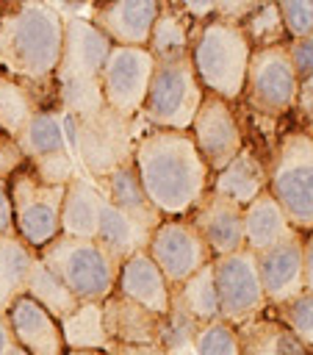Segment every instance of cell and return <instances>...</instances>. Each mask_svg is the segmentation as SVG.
<instances>
[{
  "label": "cell",
  "instance_id": "6da1fadb",
  "mask_svg": "<svg viewBox=\"0 0 313 355\" xmlns=\"http://www.w3.org/2000/svg\"><path fill=\"white\" fill-rule=\"evenodd\" d=\"M133 166L147 200L163 219L188 216L211 189V172L188 130L138 128Z\"/></svg>",
  "mask_w": 313,
  "mask_h": 355
},
{
  "label": "cell",
  "instance_id": "7a4b0ae2",
  "mask_svg": "<svg viewBox=\"0 0 313 355\" xmlns=\"http://www.w3.org/2000/svg\"><path fill=\"white\" fill-rule=\"evenodd\" d=\"M64 42V14L50 3L3 0L0 72L28 83H55Z\"/></svg>",
  "mask_w": 313,
  "mask_h": 355
},
{
  "label": "cell",
  "instance_id": "3957f363",
  "mask_svg": "<svg viewBox=\"0 0 313 355\" xmlns=\"http://www.w3.org/2000/svg\"><path fill=\"white\" fill-rule=\"evenodd\" d=\"M266 191L277 200L285 219L296 233L313 230V130L305 125H288L277 130V139L266 158Z\"/></svg>",
  "mask_w": 313,
  "mask_h": 355
},
{
  "label": "cell",
  "instance_id": "277c9868",
  "mask_svg": "<svg viewBox=\"0 0 313 355\" xmlns=\"http://www.w3.org/2000/svg\"><path fill=\"white\" fill-rule=\"evenodd\" d=\"M249 55H252V47L241 25L219 17H211L197 28L191 53H188L202 89L233 105L244 94Z\"/></svg>",
  "mask_w": 313,
  "mask_h": 355
},
{
  "label": "cell",
  "instance_id": "5b68a950",
  "mask_svg": "<svg viewBox=\"0 0 313 355\" xmlns=\"http://www.w3.org/2000/svg\"><path fill=\"white\" fill-rule=\"evenodd\" d=\"M36 255L78 302H102L116 288L119 263L94 239H69L58 233Z\"/></svg>",
  "mask_w": 313,
  "mask_h": 355
},
{
  "label": "cell",
  "instance_id": "8992f818",
  "mask_svg": "<svg viewBox=\"0 0 313 355\" xmlns=\"http://www.w3.org/2000/svg\"><path fill=\"white\" fill-rule=\"evenodd\" d=\"M64 130L72 155L80 158L83 169L91 175V183L127 164L133 158V141L138 136L136 119H125L108 105L80 119L64 116Z\"/></svg>",
  "mask_w": 313,
  "mask_h": 355
},
{
  "label": "cell",
  "instance_id": "52a82bcc",
  "mask_svg": "<svg viewBox=\"0 0 313 355\" xmlns=\"http://www.w3.org/2000/svg\"><path fill=\"white\" fill-rule=\"evenodd\" d=\"M202 97L205 89L191 67V58L155 61L150 89L136 116V125L161 128V130H188Z\"/></svg>",
  "mask_w": 313,
  "mask_h": 355
},
{
  "label": "cell",
  "instance_id": "ba28073f",
  "mask_svg": "<svg viewBox=\"0 0 313 355\" xmlns=\"http://www.w3.org/2000/svg\"><path fill=\"white\" fill-rule=\"evenodd\" d=\"M238 103L241 105L247 103L258 119H269L271 125L288 119L296 111L299 80L288 58V44L252 50L247 80H244V94Z\"/></svg>",
  "mask_w": 313,
  "mask_h": 355
},
{
  "label": "cell",
  "instance_id": "9c48e42d",
  "mask_svg": "<svg viewBox=\"0 0 313 355\" xmlns=\"http://www.w3.org/2000/svg\"><path fill=\"white\" fill-rule=\"evenodd\" d=\"M8 197L14 208V230L30 250L39 252L61 233L64 186H47L25 166L8 180Z\"/></svg>",
  "mask_w": 313,
  "mask_h": 355
},
{
  "label": "cell",
  "instance_id": "30bf717a",
  "mask_svg": "<svg viewBox=\"0 0 313 355\" xmlns=\"http://www.w3.org/2000/svg\"><path fill=\"white\" fill-rule=\"evenodd\" d=\"M17 144L25 153L28 169L47 186H66L78 175L61 111H36L17 133Z\"/></svg>",
  "mask_w": 313,
  "mask_h": 355
},
{
  "label": "cell",
  "instance_id": "8fae6325",
  "mask_svg": "<svg viewBox=\"0 0 313 355\" xmlns=\"http://www.w3.org/2000/svg\"><path fill=\"white\" fill-rule=\"evenodd\" d=\"M188 136L211 175L224 169L247 144L244 122L238 119L235 105L216 94H208V92L194 114Z\"/></svg>",
  "mask_w": 313,
  "mask_h": 355
},
{
  "label": "cell",
  "instance_id": "7c38bea8",
  "mask_svg": "<svg viewBox=\"0 0 313 355\" xmlns=\"http://www.w3.org/2000/svg\"><path fill=\"white\" fill-rule=\"evenodd\" d=\"M213 286L219 300V319L233 327L269 308L260 288L258 263L249 250L213 258Z\"/></svg>",
  "mask_w": 313,
  "mask_h": 355
},
{
  "label": "cell",
  "instance_id": "4fadbf2b",
  "mask_svg": "<svg viewBox=\"0 0 313 355\" xmlns=\"http://www.w3.org/2000/svg\"><path fill=\"white\" fill-rule=\"evenodd\" d=\"M152 69L155 58L147 47H111L100 72V92L105 105L125 119H136L144 105Z\"/></svg>",
  "mask_w": 313,
  "mask_h": 355
},
{
  "label": "cell",
  "instance_id": "5bb4252c",
  "mask_svg": "<svg viewBox=\"0 0 313 355\" xmlns=\"http://www.w3.org/2000/svg\"><path fill=\"white\" fill-rule=\"evenodd\" d=\"M147 255L161 269L169 288L180 286L183 280H188L194 272H199L213 261L208 244L202 241V236L197 233L188 216L161 219V225L150 236Z\"/></svg>",
  "mask_w": 313,
  "mask_h": 355
},
{
  "label": "cell",
  "instance_id": "9a60e30c",
  "mask_svg": "<svg viewBox=\"0 0 313 355\" xmlns=\"http://www.w3.org/2000/svg\"><path fill=\"white\" fill-rule=\"evenodd\" d=\"M111 47L114 44L86 17H64V42L55 69V83L100 80Z\"/></svg>",
  "mask_w": 313,
  "mask_h": 355
},
{
  "label": "cell",
  "instance_id": "2e32d148",
  "mask_svg": "<svg viewBox=\"0 0 313 355\" xmlns=\"http://www.w3.org/2000/svg\"><path fill=\"white\" fill-rule=\"evenodd\" d=\"M260 288L269 308L285 305L305 291V266H302V233H291L283 241L255 255Z\"/></svg>",
  "mask_w": 313,
  "mask_h": 355
},
{
  "label": "cell",
  "instance_id": "e0dca14e",
  "mask_svg": "<svg viewBox=\"0 0 313 355\" xmlns=\"http://www.w3.org/2000/svg\"><path fill=\"white\" fill-rule=\"evenodd\" d=\"M155 17L158 0H108L91 3L86 11V19L114 47H147Z\"/></svg>",
  "mask_w": 313,
  "mask_h": 355
},
{
  "label": "cell",
  "instance_id": "ac0fdd59",
  "mask_svg": "<svg viewBox=\"0 0 313 355\" xmlns=\"http://www.w3.org/2000/svg\"><path fill=\"white\" fill-rule=\"evenodd\" d=\"M191 225L208 244L213 258L230 255L244 250V208L213 194L211 189L197 202V208L188 214Z\"/></svg>",
  "mask_w": 313,
  "mask_h": 355
},
{
  "label": "cell",
  "instance_id": "d6986e66",
  "mask_svg": "<svg viewBox=\"0 0 313 355\" xmlns=\"http://www.w3.org/2000/svg\"><path fill=\"white\" fill-rule=\"evenodd\" d=\"M6 322L14 344L28 355H66L61 324L30 297H17L6 311Z\"/></svg>",
  "mask_w": 313,
  "mask_h": 355
},
{
  "label": "cell",
  "instance_id": "ffe728a7",
  "mask_svg": "<svg viewBox=\"0 0 313 355\" xmlns=\"http://www.w3.org/2000/svg\"><path fill=\"white\" fill-rule=\"evenodd\" d=\"M36 111H61L55 83H28L0 72V133L17 139Z\"/></svg>",
  "mask_w": 313,
  "mask_h": 355
},
{
  "label": "cell",
  "instance_id": "44dd1931",
  "mask_svg": "<svg viewBox=\"0 0 313 355\" xmlns=\"http://www.w3.org/2000/svg\"><path fill=\"white\" fill-rule=\"evenodd\" d=\"M266 155H260V150L247 141L244 150L216 175H211V191L235 202V205H249L258 194L266 191Z\"/></svg>",
  "mask_w": 313,
  "mask_h": 355
},
{
  "label": "cell",
  "instance_id": "7402d4cb",
  "mask_svg": "<svg viewBox=\"0 0 313 355\" xmlns=\"http://www.w3.org/2000/svg\"><path fill=\"white\" fill-rule=\"evenodd\" d=\"M102 327L111 344H158L161 316L147 311L144 305L122 297L119 291L108 294L102 302Z\"/></svg>",
  "mask_w": 313,
  "mask_h": 355
},
{
  "label": "cell",
  "instance_id": "603a6c76",
  "mask_svg": "<svg viewBox=\"0 0 313 355\" xmlns=\"http://www.w3.org/2000/svg\"><path fill=\"white\" fill-rule=\"evenodd\" d=\"M122 297L144 305L147 311L163 316L169 311V283L161 275V269L152 263V258L147 255V250L125 258L119 263V275H116V288Z\"/></svg>",
  "mask_w": 313,
  "mask_h": 355
},
{
  "label": "cell",
  "instance_id": "cb8c5ba5",
  "mask_svg": "<svg viewBox=\"0 0 313 355\" xmlns=\"http://www.w3.org/2000/svg\"><path fill=\"white\" fill-rule=\"evenodd\" d=\"M197 28L199 25L186 14L183 3L158 0V17L152 22L150 42H147L150 55L155 61H180V58H188Z\"/></svg>",
  "mask_w": 313,
  "mask_h": 355
},
{
  "label": "cell",
  "instance_id": "d4e9b609",
  "mask_svg": "<svg viewBox=\"0 0 313 355\" xmlns=\"http://www.w3.org/2000/svg\"><path fill=\"white\" fill-rule=\"evenodd\" d=\"M235 341L241 355H310L305 344L269 308L235 324Z\"/></svg>",
  "mask_w": 313,
  "mask_h": 355
},
{
  "label": "cell",
  "instance_id": "484cf974",
  "mask_svg": "<svg viewBox=\"0 0 313 355\" xmlns=\"http://www.w3.org/2000/svg\"><path fill=\"white\" fill-rule=\"evenodd\" d=\"M94 186H97V191L102 194L105 202H111L114 208L125 211L127 216L144 222V225L152 227V230L161 225L163 216H161V214L155 211V205L147 200V194H144V189H141V180H138V175H136L133 158H130L127 164L116 166L114 172H108L105 178L94 180Z\"/></svg>",
  "mask_w": 313,
  "mask_h": 355
},
{
  "label": "cell",
  "instance_id": "4316f807",
  "mask_svg": "<svg viewBox=\"0 0 313 355\" xmlns=\"http://www.w3.org/2000/svg\"><path fill=\"white\" fill-rule=\"evenodd\" d=\"M150 236H152V227H147L144 222L127 216L125 211H119V208H114L111 202L102 200L94 241H97L116 263H122L125 258H130V255L147 250Z\"/></svg>",
  "mask_w": 313,
  "mask_h": 355
},
{
  "label": "cell",
  "instance_id": "83f0119b",
  "mask_svg": "<svg viewBox=\"0 0 313 355\" xmlns=\"http://www.w3.org/2000/svg\"><path fill=\"white\" fill-rule=\"evenodd\" d=\"M100 208H102V194L91 180L83 175H75L64 186V200H61V236L69 239H94L97 236V222H100Z\"/></svg>",
  "mask_w": 313,
  "mask_h": 355
},
{
  "label": "cell",
  "instance_id": "f1b7e54d",
  "mask_svg": "<svg viewBox=\"0 0 313 355\" xmlns=\"http://www.w3.org/2000/svg\"><path fill=\"white\" fill-rule=\"evenodd\" d=\"M291 233V222L269 191L258 194L249 205H244V250H249L252 255L269 250Z\"/></svg>",
  "mask_w": 313,
  "mask_h": 355
},
{
  "label": "cell",
  "instance_id": "f546056e",
  "mask_svg": "<svg viewBox=\"0 0 313 355\" xmlns=\"http://www.w3.org/2000/svg\"><path fill=\"white\" fill-rule=\"evenodd\" d=\"M169 302L180 308L186 316H191L197 324L219 319V300H216V286H213V261L194 272L188 280L175 286L169 291Z\"/></svg>",
  "mask_w": 313,
  "mask_h": 355
},
{
  "label": "cell",
  "instance_id": "4dcf8cb0",
  "mask_svg": "<svg viewBox=\"0 0 313 355\" xmlns=\"http://www.w3.org/2000/svg\"><path fill=\"white\" fill-rule=\"evenodd\" d=\"M36 261V250H30L19 236H0V313L25 294V283L30 266Z\"/></svg>",
  "mask_w": 313,
  "mask_h": 355
},
{
  "label": "cell",
  "instance_id": "1f68e13d",
  "mask_svg": "<svg viewBox=\"0 0 313 355\" xmlns=\"http://www.w3.org/2000/svg\"><path fill=\"white\" fill-rule=\"evenodd\" d=\"M61 336L66 349H102L108 352L111 341L102 327V308L100 302H78V308L64 316L61 322Z\"/></svg>",
  "mask_w": 313,
  "mask_h": 355
},
{
  "label": "cell",
  "instance_id": "d6a6232c",
  "mask_svg": "<svg viewBox=\"0 0 313 355\" xmlns=\"http://www.w3.org/2000/svg\"><path fill=\"white\" fill-rule=\"evenodd\" d=\"M25 297H30L36 305H42L55 322H61L64 316H69L78 308V300L72 297V291L39 261V255L30 266V275L25 283Z\"/></svg>",
  "mask_w": 313,
  "mask_h": 355
},
{
  "label": "cell",
  "instance_id": "836d02e7",
  "mask_svg": "<svg viewBox=\"0 0 313 355\" xmlns=\"http://www.w3.org/2000/svg\"><path fill=\"white\" fill-rule=\"evenodd\" d=\"M241 31L249 42L252 50H266V47H280L288 44L277 3H258L255 11L241 22Z\"/></svg>",
  "mask_w": 313,
  "mask_h": 355
},
{
  "label": "cell",
  "instance_id": "e575fe53",
  "mask_svg": "<svg viewBox=\"0 0 313 355\" xmlns=\"http://www.w3.org/2000/svg\"><path fill=\"white\" fill-rule=\"evenodd\" d=\"M197 330H199V324L169 302V311L161 316V324H158V344L155 347L163 355H180V352L191 349Z\"/></svg>",
  "mask_w": 313,
  "mask_h": 355
},
{
  "label": "cell",
  "instance_id": "d590c367",
  "mask_svg": "<svg viewBox=\"0 0 313 355\" xmlns=\"http://www.w3.org/2000/svg\"><path fill=\"white\" fill-rule=\"evenodd\" d=\"M302 344L305 349L313 355V294L302 291L299 297H294L291 302L285 305H277V308H269Z\"/></svg>",
  "mask_w": 313,
  "mask_h": 355
},
{
  "label": "cell",
  "instance_id": "8d00e7d4",
  "mask_svg": "<svg viewBox=\"0 0 313 355\" xmlns=\"http://www.w3.org/2000/svg\"><path fill=\"white\" fill-rule=\"evenodd\" d=\"M191 349L194 355H241L238 341H235V327L227 324L224 319L199 324Z\"/></svg>",
  "mask_w": 313,
  "mask_h": 355
},
{
  "label": "cell",
  "instance_id": "74e56055",
  "mask_svg": "<svg viewBox=\"0 0 313 355\" xmlns=\"http://www.w3.org/2000/svg\"><path fill=\"white\" fill-rule=\"evenodd\" d=\"M288 58L299 80V103L296 111H310L313 105V36L288 42Z\"/></svg>",
  "mask_w": 313,
  "mask_h": 355
},
{
  "label": "cell",
  "instance_id": "f35d334b",
  "mask_svg": "<svg viewBox=\"0 0 313 355\" xmlns=\"http://www.w3.org/2000/svg\"><path fill=\"white\" fill-rule=\"evenodd\" d=\"M288 42L313 36V0H280L277 3Z\"/></svg>",
  "mask_w": 313,
  "mask_h": 355
},
{
  "label": "cell",
  "instance_id": "ab89813d",
  "mask_svg": "<svg viewBox=\"0 0 313 355\" xmlns=\"http://www.w3.org/2000/svg\"><path fill=\"white\" fill-rule=\"evenodd\" d=\"M25 166H28V161H25V153L19 150L17 139L0 133V183H8Z\"/></svg>",
  "mask_w": 313,
  "mask_h": 355
},
{
  "label": "cell",
  "instance_id": "60d3db41",
  "mask_svg": "<svg viewBox=\"0 0 313 355\" xmlns=\"http://www.w3.org/2000/svg\"><path fill=\"white\" fill-rule=\"evenodd\" d=\"M255 6H258V0H216L213 3V17L241 25L255 11Z\"/></svg>",
  "mask_w": 313,
  "mask_h": 355
},
{
  "label": "cell",
  "instance_id": "b9f144b4",
  "mask_svg": "<svg viewBox=\"0 0 313 355\" xmlns=\"http://www.w3.org/2000/svg\"><path fill=\"white\" fill-rule=\"evenodd\" d=\"M0 236H17L14 230V208L8 197V183H0Z\"/></svg>",
  "mask_w": 313,
  "mask_h": 355
},
{
  "label": "cell",
  "instance_id": "7bdbcfd3",
  "mask_svg": "<svg viewBox=\"0 0 313 355\" xmlns=\"http://www.w3.org/2000/svg\"><path fill=\"white\" fill-rule=\"evenodd\" d=\"M302 266H305V291L313 294V230L302 236Z\"/></svg>",
  "mask_w": 313,
  "mask_h": 355
},
{
  "label": "cell",
  "instance_id": "ee69618b",
  "mask_svg": "<svg viewBox=\"0 0 313 355\" xmlns=\"http://www.w3.org/2000/svg\"><path fill=\"white\" fill-rule=\"evenodd\" d=\"M108 355H163V352L150 344H111Z\"/></svg>",
  "mask_w": 313,
  "mask_h": 355
},
{
  "label": "cell",
  "instance_id": "f6af8a7d",
  "mask_svg": "<svg viewBox=\"0 0 313 355\" xmlns=\"http://www.w3.org/2000/svg\"><path fill=\"white\" fill-rule=\"evenodd\" d=\"M14 347V338H11V327L6 322V313H0V355H8Z\"/></svg>",
  "mask_w": 313,
  "mask_h": 355
},
{
  "label": "cell",
  "instance_id": "bcb514c9",
  "mask_svg": "<svg viewBox=\"0 0 313 355\" xmlns=\"http://www.w3.org/2000/svg\"><path fill=\"white\" fill-rule=\"evenodd\" d=\"M66 355H108L102 349H66Z\"/></svg>",
  "mask_w": 313,
  "mask_h": 355
},
{
  "label": "cell",
  "instance_id": "7dc6e473",
  "mask_svg": "<svg viewBox=\"0 0 313 355\" xmlns=\"http://www.w3.org/2000/svg\"><path fill=\"white\" fill-rule=\"evenodd\" d=\"M8 355H28V352H25V349H19V347H17V344H14V347H11V352H8Z\"/></svg>",
  "mask_w": 313,
  "mask_h": 355
},
{
  "label": "cell",
  "instance_id": "c3c4849f",
  "mask_svg": "<svg viewBox=\"0 0 313 355\" xmlns=\"http://www.w3.org/2000/svg\"><path fill=\"white\" fill-rule=\"evenodd\" d=\"M307 114H310V122H307L305 128H310V130H313V105H310V111H307Z\"/></svg>",
  "mask_w": 313,
  "mask_h": 355
},
{
  "label": "cell",
  "instance_id": "681fc988",
  "mask_svg": "<svg viewBox=\"0 0 313 355\" xmlns=\"http://www.w3.org/2000/svg\"><path fill=\"white\" fill-rule=\"evenodd\" d=\"M0 8H3V0H0Z\"/></svg>",
  "mask_w": 313,
  "mask_h": 355
}]
</instances>
